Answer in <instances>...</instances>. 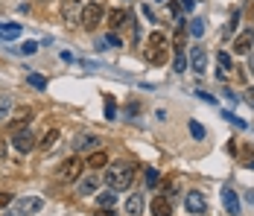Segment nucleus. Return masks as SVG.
<instances>
[{
  "label": "nucleus",
  "mask_w": 254,
  "mask_h": 216,
  "mask_svg": "<svg viewBox=\"0 0 254 216\" xmlns=\"http://www.w3.org/2000/svg\"><path fill=\"white\" fill-rule=\"evenodd\" d=\"M190 135H193V138H196V141H202V138H204V129H202V123L190 120Z\"/></svg>",
  "instance_id": "26"
},
{
  "label": "nucleus",
  "mask_w": 254,
  "mask_h": 216,
  "mask_svg": "<svg viewBox=\"0 0 254 216\" xmlns=\"http://www.w3.org/2000/svg\"><path fill=\"white\" fill-rule=\"evenodd\" d=\"M102 15H105V9H102V3H88L85 9H82V15H79V21H82V26L85 29H97L100 26V21H102Z\"/></svg>",
  "instance_id": "4"
},
{
  "label": "nucleus",
  "mask_w": 254,
  "mask_h": 216,
  "mask_svg": "<svg viewBox=\"0 0 254 216\" xmlns=\"http://www.w3.org/2000/svg\"><path fill=\"white\" fill-rule=\"evenodd\" d=\"M12 146H15V149H18V152H32V149H35V135H32V132H29V129H18V132H12Z\"/></svg>",
  "instance_id": "5"
},
{
  "label": "nucleus",
  "mask_w": 254,
  "mask_h": 216,
  "mask_svg": "<svg viewBox=\"0 0 254 216\" xmlns=\"http://www.w3.org/2000/svg\"><path fill=\"white\" fill-rule=\"evenodd\" d=\"M190 32H193L196 38H202V35H204V21H202V18H196V21H190Z\"/></svg>",
  "instance_id": "25"
},
{
  "label": "nucleus",
  "mask_w": 254,
  "mask_h": 216,
  "mask_svg": "<svg viewBox=\"0 0 254 216\" xmlns=\"http://www.w3.org/2000/svg\"><path fill=\"white\" fill-rule=\"evenodd\" d=\"M252 47H254V32H252V29H249V32H243V35L234 41V53H237V56H249Z\"/></svg>",
  "instance_id": "9"
},
{
  "label": "nucleus",
  "mask_w": 254,
  "mask_h": 216,
  "mask_svg": "<svg viewBox=\"0 0 254 216\" xmlns=\"http://www.w3.org/2000/svg\"><path fill=\"white\" fill-rule=\"evenodd\" d=\"M97 202H100L102 208H111V205L117 202V190H105V193H100V196H97Z\"/></svg>",
  "instance_id": "20"
},
{
  "label": "nucleus",
  "mask_w": 254,
  "mask_h": 216,
  "mask_svg": "<svg viewBox=\"0 0 254 216\" xmlns=\"http://www.w3.org/2000/svg\"><path fill=\"white\" fill-rule=\"evenodd\" d=\"M199 96H202L204 102H216V99H213V94H207V91H199Z\"/></svg>",
  "instance_id": "34"
},
{
  "label": "nucleus",
  "mask_w": 254,
  "mask_h": 216,
  "mask_svg": "<svg viewBox=\"0 0 254 216\" xmlns=\"http://www.w3.org/2000/svg\"><path fill=\"white\" fill-rule=\"evenodd\" d=\"M222 94H225V99H228V102H234V105H237V102H240V96L234 94V91H222Z\"/></svg>",
  "instance_id": "33"
},
{
  "label": "nucleus",
  "mask_w": 254,
  "mask_h": 216,
  "mask_svg": "<svg viewBox=\"0 0 254 216\" xmlns=\"http://www.w3.org/2000/svg\"><path fill=\"white\" fill-rule=\"evenodd\" d=\"M97 146V138H91V135H79L76 138V149H94Z\"/></svg>",
  "instance_id": "23"
},
{
  "label": "nucleus",
  "mask_w": 254,
  "mask_h": 216,
  "mask_svg": "<svg viewBox=\"0 0 254 216\" xmlns=\"http://www.w3.org/2000/svg\"><path fill=\"white\" fill-rule=\"evenodd\" d=\"M9 111H12V96L3 94V96H0V120H6V117H9Z\"/></svg>",
  "instance_id": "22"
},
{
  "label": "nucleus",
  "mask_w": 254,
  "mask_h": 216,
  "mask_svg": "<svg viewBox=\"0 0 254 216\" xmlns=\"http://www.w3.org/2000/svg\"><path fill=\"white\" fill-rule=\"evenodd\" d=\"M246 167H252V169H254V158H249V161H246Z\"/></svg>",
  "instance_id": "39"
},
{
  "label": "nucleus",
  "mask_w": 254,
  "mask_h": 216,
  "mask_svg": "<svg viewBox=\"0 0 254 216\" xmlns=\"http://www.w3.org/2000/svg\"><path fill=\"white\" fill-rule=\"evenodd\" d=\"M128 18H131V15H128L126 9H111V12H108V26H111V29H120V26L128 24Z\"/></svg>",
  "instance_id": "12"
},
{
  "label": "nucleus",
  "mask_w": 254,
  "mask_h": 216,
  "mask_svg": "<svg viewBox=\"0 0 254 216\" xmlns=\"http://www.w3.org/2000/svg\"><path fill=\"white\" fill-rule=\"evenodd\" d=\"M146 184H149V187H155V184H158V169H146Z\"/></svg>",
  "instance_id": "27"
},
{
  "label": "nucleus",
  "mask_w": 254,
  "mask_h": 216,
  "mask_svg": "<svg viewBox=\"0 0 254 216\" xmlns=\"http://www.w3.org/2000/svg\"><path fill=\"white\" fill-rule=\"evenodd\" d=\"M143 205H146V202H143V193H131V196L126 199V205H123V208H126L128 216H140Z\"/></svg>",
  "instance_id": "10"
},
{
  "label": "nucleus",
  "mask_w": 254,
  "mask_h": 216,
  "mask_svg": "<svg viewBox=\"0 0 254 216\" xmlns=\"http://www.w3.org/2000/svg\"><path fill=\"white\" fill-rule=\"evenodd\" d=\"M161 3H164V0H161Z\"/></svg>",
  "instance_id": "41"
},
{
  "label": "nucleus",
  "mask_w": 254,
  "mask_h": 216,
  "mask_svg": "<svg viewBox=\"0 0 254 216\" xmlns=\"http://www.w3.org/2000/svg\"><path fill=\"white\" fill-rule=\"evenodd\" d=\"M152 216H173V208H170V202L164 196L152 199Z\"/></svg>",
  "instance_id": "16"
},
{
  "label": "nucleus",
  "mask_w": 254,
  "mask_h": 216,
  "mask_svg": "<svg viewBox=\"0 0 254 216\" xmlns=\"http://www.w3.org/2000/svg\"><path fill=\"white\" fill-rule=\"evenodd\" d=\"M56 144H59V129H50V132H44V138H41L35 146H38L41 152H50Z\"/></svg>",
  "instance_id": "15"
},
{
  "label": "nucleus",
  "mask_w": 254,
  "mask_h": 216,
  "mask_svg": "<svg viewBox=\"0 0 254 216\" xmlns=\"http://www.w3.org/2000/svg\"><path fill=\"white\" fill-rule=\"evenodd\" d=\"M82 167H85V164H82L79 158H67V161L59 167V178H62V181H76Z\"/></svg>",
  "instance_id": "6"
},
{
  "label": "nucleus",
  "mask_w": 254,
  "mask_h": 216,
  "mask_svg": "<svg viewBox=\"0 0 254 216\" xmlns=\"http://www.w3.org/2000/svg\"><path fill=\"white\" fill-rule=\"evenodd\" d=\"M146 62L149 65H164L167 62V38H164V32H152L149 35V47H146Z\"/></svg>",
  "instance_id": "2"
},
{
  "label": "nucleus",
  "mask_w": 254,
  "mask_h": 216,
  "mask_svg": "<svg viewBox=\"0 0 254 216\" xmlns=\"http://www.w3.org/2000/svg\"><path fill=\"white\" fill-rule=\"evenodd\" d=\"M216 62H219V68H222V71H219V76L225 79V76L231 73V56H228V53H219V56H216Z\"/></svg>",
  "instance_id": "21"
},
{
  "label": "nucleus",
  "mask_w": 254,
  "mask_h": 216,
  "mask_svg": "<svg viewBox=\"0 0 254 216\" xmlns=\"http://www.w3.org/2000/svg\"><path fill=\"white\" fill-rule=\"evenodd\" d=\"M108 164V155L105 152H91V158L85 161V167H91V169H102Z\"/></svg>",
  "instance_id": "18"
},
{
  "label": "nucleus",
  "mask_w": 254,
  "mask_h": 216,
  "mask_svg": "<svg viewBox=\"0 0 254 216\" xmlns=\"http://www.w3.org/2000/svg\"><path fill=\"white\" fill-rule=\"evenodd\" d=\"M26 82H29L32 88H38V91H44V88H47V79H44V76H38V73H29V76H26Z\"/></svg>",
  "instance_id": "24"
},
{
  "label": "nucleus",
  "mask_w": 254,
  "mask_h": 216,
  "mask_svg": "<svg viewBox=\"0 0 254 216\" xmlns=\"http://www.w3.org/2000/svg\"><path fill=\"white\" fill-rule=\"evenodd\" d=\"M21 24H0V38L3 41H15V38H21Z\"/></svg>",
  "instance_id": "14"
},
{
  "label": "nucleus",
  "mask_w": 254,
  "mask_h": 216,
  "mask_svg": "<svg viewBox=\"0 0 254 216\" xmlns=\"http://www.w3.org/2000/svg\"><path fill=\"white\" fill-rule=\"evenodd\" d=\"M134 164L131 161H117L114 167L105 169V184L111 187V190H126L131 187V178H134Z\"/></svg>",
  "instance_id": "1"
},
{
  "label": "nucleus",
  "mask_w": 254,
  "mask_h": 216,
  "mask_svg": "<svg viewBox=\"0 0 254 216\" xmlns=\"http://www.w3.org/2000/svg\"><path fill=\"white\" fill-rule=\"evenodd\" d=\"M184 208H187V214H193V216H199V214H204L207 211V202H204V196L202 193H187L184 196Z\"/></svg>",
  "instance_id": "7"
},
{
  "label": "nucleus",
  "mask_w": 254,
  "mask_h": 216,
  "mask_svg": "<svg viewBox=\"0 0 254 216\" xmlns=\"http://www.w3.org/2000/svg\"><path fill=\"white\" fill-rule=\"evenodd\" d=\"M3 155H6V146H3V141H0V158H3Z\"/></svg>",
  "instance_id": "38"
},
{
  "label": "nucleus",
  "mask_w": 254,
  "mask_h": 216,
  "mask_svg": "<svg viewBox=\"0 0 254 216\" xmlns=\"http://www.w3.org/2000/svg\"><path fill=\"white\" fill-rule=\"evenodd\" d=\"M222 205H225V211H228L231 216L240 214V196L231 190V187H225V190H222Z\"/></svg>",
  "instance_id": "11"
},
{
  "label": "nucleus",
  "mask_w": 254,
  "mask_h": 216,
  "mask_svg": "<svg viewBox=\"0 0 254 216\" xmlns=\"http://www.w3.org/2000/svg\"><path fill=\"white\" fill-rule=\"evenodd\" d=\"M6 205H12V193H0V211H3Z\"/></svg>",
  "instance_id": "31"
},
{
  "label": "nucleus",
  "mask_w": 254,
  "mask_h": 216,
  "mask_svg": "<svg viewBox=\"0 0 254 216\" xmlns=\"http://www.w3.org/2000/svg\"><path fill=\"white\" fill-rule=\"evenodd\" d=\"M184 68H187V59H184V53H176V71L184 73Z\"/></svg>",
  "instance_id": "28"
},
{
  "label": "nucleus",
  "mask_w": 254,
  "mask_h": 216,
  "mask_svg": "<svg viewBox=\"0 0 254 216\" xmlns=\"http://www.w3.org/2000/svg\"><path fill=\"white\" fill-rule=\"evenodd\" d=\"M252 73H254V56H252Z\"/></svg>",
  "instance_id": "40"
},
{
  "label": "nucleus",
  "mask_w": 254,
  "mask_h": 216,
  "mask_svg": "<svg viewBox=\"0 0 254 216\" xmlns=\"http://www.w3.org/2000/svg\"><path fill=\"white\" fill-rule=\"evenodd\" d=\"M105 117H108V120H114V99H111V96L105 99Z\"/></svg>",
  "instance_id": "30"
},
{
  "label": "nucleus",
  "mask_w": 254,
  "mask_h": 216,
  "mask_svg": "<svg viewBox=\"0 0 254 216\" xmlns=\"http://www.w3.org/2000/svg\"><path fill=\"white\" fill-rule=\"evenodd\" d=\"M246 199H249V202H254V190H249V193H246Z\"/></svg>",
  "instance_id": "37"
},
{
  "label": "nucleus",
  "mask_w": 254,
  "mask_h": 216,
  "mask_svg": "<svg viewBox=\"0 0 254 216\" xmlns=\"http://www.w3.org/2000/svg\"><path fill=\"white\" fill-rule=\"evenodd\" d=\"M32 120V108H24V111H18L15 117H12V132H18L21 126H26V123Z\"/></svg>",
  "instance_id": "19"
},
{
  "label": "nucleus",
  "mask_w": 254,
  "mask_h": 216,
  "mask_svg": "<svg viewBox=\"0 0 254 216\" xmlns=\"http://www.w3.org/2000/svg\"><path fill=\"white\" fill-rule=\"evenodd\" d=\"M18 50H21V53H26V56H32V53L38 50V44H35V41H24V47H18Z\"/></svg>",
  "instance_id": "29"
},
{
  "label": "nucleus",
  "mask_w": 254,
  "mask_h": 216,
  "mask_svg": "<svg viewBox=\"0 0 254 216\" xmlns=\"http://www.w3.org/2000/svg\"><path fill=\"white\" fill-rule=\"evenodd\" d=\"M76 15H82V12H79V0H62V18H64L67 24H73Z\"/></svg>",
  "instance_id": "13"
},
{
  "label": "nucleus",
  "mask_w": 254,
  "mask_h": 216,
  "mask_svg": "<svg viewBox=\"0 0 254 216\" xmlns=\"http://www.w3.org/2000/svg\"><path fill=\"white\" fill-rule=\"evenodd\" d=\"M190 68H193L196 73L207 71V53H204V47H193L190 50Z\"/></svg>",
  "instance_id": "8"
},
{
  "label": "nucleus",
  "mask_w": 254,
  "mask_h": 216,
  "mask_svg": "<svg viewBox=\"0 0 254 216\" xmlns=\"http://www.w3.org/2000/svg\"><path fill=\"white\" fill-rule=\"evenodd\" d=\"M41 208H44V202L38 196H24V199L15 202V208L9 214H3V216H29V214H38Z\"/></svg>",
  "instance_id": "3"
},
{
  "label": "nucleus",
  "mask_w": 254,
  "mask_h": 216,
  "mask_svg": "<svg viewBox=\"0 0 254 216\" xmlns=\"http://www.w3.org/2000/svg\"><path fill=\"white\" fill-rule=\"evenodd\" d=\"M193 6H196V0H181V9L184 12H193Z\"/></svg>",
  "instance_id": "32"
},
{
  "label": "nucleus",
  "mask_w": 254,
  "mask_h": 216,
  "mask_svg": "<svg viewBox=\"0 0 254 216\" xmlns=\"http://www.w3.org/2000/svg\"><path fill=\"white\" fill-rule=\"evenodd\" d=\"M100 216H117V214H114V211H108V208H105V211H102Z\"/></svg>",
  "instance_id": "36"
},
{
  "label": "nucleus",
  "mask_w": 254,
  "mask_h": 216,
  "mask_svg": "<svg viewBox=\"0 0 254 216\" xmlns=\"http://www.w3.org/2000/svg\"><path fill=\"white\" fill-rule=\"evenodd\" d=\"M97 187H100L97 175H88V178H82V184H79V196H91V193H97Z\"/></svg>",
  "instance_id": "17"
},
{
  "label": "nucleus",
  "mask_w": 254,
  "mask_h": 216,
  "mask_svg": "<svg viewBox=\"0 0 254 216\" xmlns=\"http://www.w3.org/2000/svg\"><path fill=\"white\" fill-rule=\"evenodd\" d=\"M246 99H249V105H252V108H254V88H252V91H249V96H246Z\"/></svg>",
  "instance_id": "35"
}]
</instances>
